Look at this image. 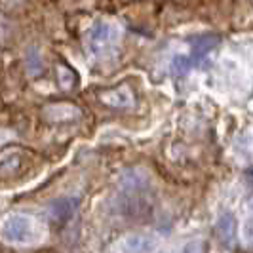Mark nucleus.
Returning a JSON list of instances; mask_svg holds the SVG:
<instances>
[{
    "label": "nucleus",
    "instance_id": "obj_1",
    "mask_svg": "<svg viewBox=\"0 0 253 253\" xmlns=\"http://www.w3.org/2000/svg\"><path fill=\"white\" fill-rule=\"evenodd\" d=\"M143 189H147V183L141 179H127L122 185L120 196L116 200V208L118 213L124 217H141L147 211H151V202L147 200V196L141 192Z\"/></svg>",
    "mask_w": 253,
    "mask_h": 253
},
{
    "label": "nucleus",
    "instance_id": "obj_2",
    "mask_svg": "<svg viewBox=\"0 0 253 253\" xmlns=\"http://www.w3.org/2000/svg\"><path fill=\"white\" fill-rule=\"evenodd\" d=\"M35 234L33 219L21 213L8 215L0 223V238L6 244H27Z\"/></svg>",
    "mask_w": 253,
    "mask_h": 253
},
{
    "label": "nucleus",
    "instance_id": "obj_3",
    "mask_svg": "<svg viewBox=\"0 0 253 253\" xmlns=\"http://www.w3.org/2000/svg\"><path fill=\"white\" fill-rule=\"evenodd\" d=\"M118 29L111 21H95L89 27L86 40H88V48L93 53H103L107 48H111L116 40Z\"/></svg>",
    "mask_w": 253,
    "mask_h": 253
},
{
    "label": "nucleus",
    "instance_id": "obj_4",
    "mask_svg": "<svg viewBox=\"0 0 253 253\" xmlns=\"http://www.w3.org/2000/svg\"><path fill=\"white\" fill-rule=\"evenodd\" d=\"M160 246V240L154 234H126L118 242L120 253H154Z\"/></svg>",
    "mask_w": 253,
    "mask_h": 253
},
{
    "label": "nucleus",
    "instance_id": "obj_5",
    "mask_svg": "<svg viewBox=\"0 0 253 253\" xmlns=\"http://www.w3.org/2000/svg\"><path fill=\"white\" fill-rule=\"evenodd\" d=\"M76 198H71V196H61L57 200H53L50 204V219L57 225H65L69 223L76 211Z\"/></svg>",
    "mask_w": 253,
    "mask_h": 253
},
{
    "label": "nucleus",
    "instance_id": "obj_6",
    "mask_svg": "<svg viewBox=\"0 0 253 253\" xmlns=\"http://www.w3.org/2000/svg\"><path fill=\"white\" fill-rule=\"evenodd\" d=\"M215 234L223 246L232 248V244L236 242V234H238V221H236V217L232 215L230 211L223 213V215L217 219Z\"/></svg>",
    "mask_w": 253,
    "mask_h": 253
},
{
    "label": "nucleus",
    "instance_id": "obj_7",
    "mask_svg": "<svg viewBox=\"0 0 253 253\" xmlns=\"http://www.w3.org/2000/svg\"><path fill=\"white\" fill-rule=\"evenodd\" d=\"M101 101L105 105H109V107H114V109H126V107L133 105V95H131V91L126 86H120V88L103 91Z\"/></svg>",
    "mask_w": 253,
    "mask_h": 253
},
{
    "label": "nucleus",
    "instance_id": "obj_8",
    "mask_svg": "<svg viewBox=\"0 0 253 253\" xmlns=\"http://www.w3.org/2000/svg\"><path fill=\"white\" fill-rule=\"evenodd\" d=\"M217 44H219V38L217 37H200L194 40V44H192V63H198V61H202L204 57L210 53V51L215 48Z\"/></svg>",
    "mask_w": 253,
    "mask_h": 253
},
{
    "label": "nucleus",
    "instance_id": "obj_9",
    "mask_svg": "<svg viewBox=\"0 0 253 253\" xmlns=\"http://www.w3.org/2000/svg\"><path fill=\"white\" fill-rule=\"evenodd\" d=\"M192 69V61H190L189 55H175L173 61H171V73L177 78H183V76L189 75V71Z\"/></svg>",
    "mask_w": 253,
    "mask_h": 253
},
{
    "label": "nucleus",
    "instance_id": "obj_10",
    "mask_svg": "<svg viewBox=\"0 0 253 253\" xmlns=\"http://www.w3.org/2000/svg\"><path fill=\"white\" fill-rule=\"evenodd\" d=\"M59 75H61L59 80H61V86H63V88H71V86L75 84V75H73L71 71H67V69L61 67V69H59Z\"/></svg>",
    "mask_w": 253,
    "mask_h": 253
},
{
    "label": "nucleus",
    "instance_id": "obj_11",
    "mask_svg": "<svg viewBox=\"0 0 253 253\" xmlns=\"http://www.w3.org/2000/svg\"><path fill=\"white\" fill-rule=\"evenodd\" d=\"M244 240L250 244V240H252V221H248L246 223V230H244Z\"/></svg>",
    "mask_w": 253,
    "mask_h": 253
},
{
    "label": "nucleus",
    "instance_id": "obj_12",
    "mask_svg": "<svg viewBox=\"0 0 253 253\" xmlns=\"http://www.w3.org/2000/svg\"><path fill=\"white\" fill-rule=\"evenodd\" d=\"M162 253H166V252H162Z\"/></svg>",
    "mask_w": 253,
    "mask_h": 253
}]
</instances>
